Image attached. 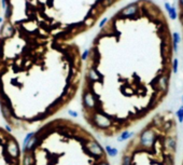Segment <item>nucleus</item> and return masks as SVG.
I'll use <instances>...</instances> for the list:
<instances>
[{"instance_id":"20e7f679","label":"nucleus","mask_w":183,"mask_h":165,"mask_svg":"<svg viewBox=\"0 0 183 165\" xmlns=\"http://www.w3.org/2000/svg\"><path fill=\"white\" fill-rule=\"evenodd\" d=\"M178 138L175 114L170 110L157 112L125 145L120 165H176Z\"/></svg>"},{"instance_id":"39448f33","label":"nucleus","mask_w":183,"mask_h":165,"mask_svg":"<svg viewBox=\"0 0 183 165\" xmlns=\"http://www.w3.org/2000/svg\"><path fill=\"white\" fill-rule=\"evenodd\" d=\"M0 165H23L22 148L10 128L0 126Z\"/></svg>"},{"instance_id":"9b49d317","label":"nucleus","mask_w":183,"mask_h":165,"mask_svg":"<svg viewBox=\"0 0 183 165\" xmlns=\"http://www.w3.org/2000/svg\"><path fill=\"white\" fill-rule=\"evenodd\" d=\"M179 4L181 7V10H183V0H179Z\"/></svg>"},{"instance_id":"1a4fd4ad","label":"nucleus","mask_w":183,"mask_h":165,"mask_svg":"<svg viewBox=\"0 0 183 165\" xmlns=\"http://www.w3.org/2000/svg\"><path fill=\"white\" fill-rule=\"evenodd\" d=\"M108 21H109V19H108V17H103V19L101 20L100 22H99V25H98L99 29H102V28H105V27H106V25L108 24Z\"/></svg>"},{"instance_id":"0eeeda50","label":"nucleus","mask_w":183,"mask_h":165,"mask_svg":"<svg viewBox=\"0 0 183 165\" xmlns=\"http://www.w3.org/2000/svg\"><path fill=\"white\" fill-rule=\"evenodd\" d=\"M12 12H13V7L10 1L8 3V6H7V8L4 9V20L6 21H10L11 16H12Z\"/></svg>"},{"instance_id":"7ed1b4c3","label":"nucleus","mask_w":183,"mask_h":165,"mask_svg":"<svg viewBox=\"0 0 183 165\" xmlns=\"http://www.w3.org/2000/svg\"><path fill=\"white\" fill-rule=\"evenodd\" d=\"M22 154L23 165H111L91 131L66 118H55L33 131Z\"/></svg>"},{"instance_id":"f8f14e48","label":"nucleus","mask_w":183,"mask_h":165,"mask_svg":"<svg viewBox=\"0 0 183 165\" xmlns=\"http://www.w3.org/2000/svg\"><path fill=\"white\" fill-rule=\"evenodd\" d=\"M2 22H3V19H2V17H1V16H0V24H1V23H2Z\"/></svg>"},{"instance_id":"423d86ee","label":"nucleus","mask_w":183,"mask_h":165,"mask_svg":"<svg viewBox=\"0 0 183 165\" xmlns=\"http://www.w3.org/2000/svg\"><path fill=\"white\" fill-rule=\"evenodd\" d=\"M139 11H140L139 3H138V2H132V3L127 4L126 7H124V8L117 13V15H119L120 19L135 20L139 16V15H138Z\"/></svg>"},{"instance_id":"f03ea898","label":"nucleus","mask_w":183,"mask_h":165,"mask_svg":"<svg viewBox=\"0 0 183 165\" xmlns=\"http://www.w3.org/2000/svg\"><path fill=\"white\" fill-rule=\"evenodd\" d=\"M82 55L73 46L24 30L0 38V114L11 131H36L74 99Z\"/></svg>"},{"instance_id":"9d476101","label":"nucleus","mask_w":183,"mask_h":165,"mask_svg":"<svg viewBox=\"0 0 183 165\" xmlns=\"http://www.w3.org/2000/svg\"><path fill=\"white\" fill-rule=\"evenodd\" d=\"M10 2V0H1V7L3 9L7 8V6H8V3Z\"/></svg>"},{"instance_id":"6e6552de","label":"nucleus","mask_w":183,"mask_h":165,"mask_svg":"<svg viewBox=\"0 0 183 165\" xmlns=\"http://www.w3.org/2000/svg\"><path fill=\"white\" fill-rule=\"evenodd\" d=\"M168 15H169V17H170L171 20H173V21L178 19V12H177V9H176L175 6L171 7L170 11L168 12Z\"/></svg>"},{"instance_id":"f257e3e1","label":"nucleus","mask_w":183,"mask_h":165,"mask_svg":"<svg viewBox=\"0 0 183 165\" xmlns=\"http://www.w3.org/2000/svg\"><path fill=\"white\" fill-rule=\"evenodd\" d=\"M102 29L85 60L81 109L93 132L113 138L155 114L168 95L176 57L172 35L124 41L115 25Z\"/></svg>"},{"instance_id":"ddd939ff","label":"nucleus","mask_w":183,"mask_h":165,"mask_svg":"<svg viewBox=\"0 0 183 165\" xmlns=\"http://www.w3.org/2000/svg\"><path fill=\"white\" fill-rule=\"evenodd\" d=\"M181 165H183V160H182V164Z\"/></svg>"}]
</instances>
